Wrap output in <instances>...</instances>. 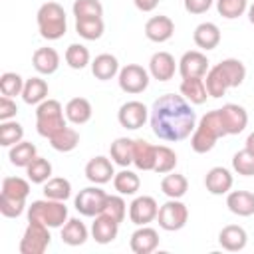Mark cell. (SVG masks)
<instances>
[{
    "instance_id": "6da1fadb",
    "label": "cell",
    "mask_w": 254,
    "mask_h": 254,
    "mask_svg": "<svg viewBox=\"0 0 254 254\" xmlns=\"http://www.w3.org/2000/svg\"><path fill=\"white\" fill-rule=\"evenodd\" d=\"M196 127V113L183 95L165 93L151 107V129L167 143L187 139Z\"/></svg>"
},
{
    "instance_id": "7a4b0ae2",
    "label": "cell",
    "mask_w": 254,
    "mask_h": 254,
    "mask_svg": "<svg viewBox=\"0 0 254 254\" xmlns=\"http://www.w3.org/2000/svg\"><path fill=\"white\" fill-rule=\"evenodd\" d=\"M224 135H226V129H224L220 111L218 109L208 111L200 117L198 125L194 127L190 137V147L194 153H208L216 145V141Z\"/></svg>"
},
{
    "instance_id": "3957f363",
    "label": "cell",
    "mask_w": 254,
    "mask_h": 254,
    "mask_svg": "<svg viewBox=\"0 0 254 254\" xmlns=\"http://www.w3.org/2000/svg\"><path fill=\"white\" fill-rule=\"evenodd\" d=\"M64 111L65 109L58 99H44L36 107V131L46 139L54 137L58 131H62L67 125L65 123L67 117H64Z\"/></svg>"
},
{
    "instance_id": "277c9868",
    "label": "cell",
    "mask_w": 254,
    "mask_h": 254,
    "mask_svg": "<svg viewBox=\"0 0 254 254\" xmlns=\"http://www.w3.org/2000/svg\"><path fill=\"white\" fill-rule=\"evenodd\" d=\"M36 20H38L40 36L46 38V40H60L67 30L65 12L58 2L42 4L38 14H36Z\"/></svg>"
},
{
    "instance_id": "5b68a950",
    "label": "cell",
    "mask_w": 254,
    "mask_h": 254,
    "mask_svg": "<svg viewBox=\"0 0 254 254\" xmlns=\"http://www.w3.org/2000/svg\"><path fill=\"white\" fill-rule=\"evenodd\" d=\"M30 220L42 222L48 228H60L67 222V206L64 204V200H54V198L34 200L28 206V222Z\"/></svg>"
},
{
    "instance_id": "8992f818",
    "label": "cell",
    "mask_w": 254,
    "mask_h": 254,
    "mask_svg": "<svg viewBox=\"0 0 254 254\" xmlns=\"http://www.w3.org/2000/svg\"><path fill=\"white\" fill-rule=\"evenodd\" d=\"M52 242L50 228L42 222L30 220L22 240H20V254H44Z\"/></svg>"
},
{
    "instance_id": "52a82bcc",
    "label": "cell",
    "mask_w": 254,
    "mask_h": 254,
    "mask_svg": "<svg viewBox=\"0 0 254 254\" xmlns=\"http://www.w3.org/2000/svg\"><path fill=\"white\" fill-rule=\"evenodd\" d=\"M157 220H159V226L163 230H167V232L181 230L189 220V208L179 198H171L163 206H159Z\"/></svg>"
},
{
    "instance_id": "ba28073f",
    "label": "cell",
    "mask_w": 254,
    "mask_h": 254,
    "mask_svg": "<svg viewBox=\"0 0 254 254\" xmlns=\"http://www.w3.org/2000/svg\"><path fill=\"white\" fill-rule=\"evenodd\" d=\"M107 192L99 187H85L79 190V194L75 196L73 204H75V210L83 216H97L103 212L105 208V202H107Z\"/></svg>"
},
{
    "instance_id": "9c48e42d",
    "label": "cell",
    "mask_w": 254,
    "mask_h": 254,
    "mask_svg": "<svg viewBox=\"0 0 254 254\" xmlns=\"http://www.w3.org/2000/svg\"><path fill=\"white\" fill-rule=\"evenodd\" d=\"M119 87L125 91V93H141L147 89L149 85V71L139 65V64H127L125 67L119 69Z\"/></svg>"
},
{
    "instance_id": "30bf717a",
    "label": "cell",
    "mask_w": 254,
    "mask_h": 254,
    "mask_svg": "<svg viewBox=\"0 0 254 254\" xmlns=\"http://www.w3.org/2000/svg\"><path fill=\"white\" fill-rule=\"evenodd\" d=\"M159 214V204L153 196H137L131 204H129V218L133 224L137 226H145L149 222H153Z\"/></svg>"
},
{
    "instance_id": "8fae6325",
    "label": "cell",
    "mask_w": 254,
    "mask_h": 254,
    "mask_svg": "<svg viewBox=\"0 0 254 254\" xmlns=\"http://www.w3.org/2000/svg\"><path fill=\"white\" fill-rule=\"evenodd\" d=\"M147 117H149V109L141 101H127L117 111V119H119L121 127L133 129V131L135 129H141L145 125Z\"/></svg>"
},
{
    "instance_id": "7c38bea8",
    "label": "cell",
    "mask_w": 254,
    "mask_h": 254,
    "mask_svg": "<svg viewBox=\"0 0 254 254\" xmlns=\"http://www.w3.org/2000/svg\"><path fill=\"white\" fill-rule=\"evenodd\" d=\"M218 111H220V117H222L226 135H238V133H242L246 129V125H248V113H246V109L242 105L226 103Z\"/></svg>"
},
{
    "instance_id": "4fadbf2b",
    "label": "cell",
    "mask_w": 254,
    "mask_h": 254,
    "mask_svg": "<svg viewBox=\"0 0 254 254\" xmlns=\"http://www.w3.org/2000/svg\"><path fill=\"white\" fill-rule=\"evenodd\" d=\"M208 71V58L202 52H185L179 60V73L183 77H204Z\"/></svg>"
},
{
    "instance_id": "5bb4252c",
    "label": "cell",
    "mask_w": 254,
    "mask_h": 254,
    "mask_svg": "<svg viewBox=\"0 0 254 254\" xmlns=\"http://www.w3.org/2000/svg\"><path fill=\"white\" fill-rule=\"evenodd\" d=\"M129 246L135 254H151L157 250L159 246V232L151 226H139L133 234H131V240H129Z\"/></svg>"
},
{
    "instance_id": "9a60e30c",
    "label": "cell",
    "mask_w": 254,
    "mask_h": 254,
    "mask_svg": "<svg viewBox=\"0 0 254 254\" xmlns=\"http://www.w3.org/2000/svg\"><path fill=\"white\" fill-rule=\"evenodd\" d=\"M177 67H179V65H177L175 58H173L169 52H157V54H153L151 60H149V73H151L155 79H159V81H169V79H173Z\"/></svg>"
},
{
    "instance_id": "2e32d148",
    "label": "cell",
    "mask_w": 254,
    "mask_h": 254,
    "mask_svg": "<svg viewBox=\"0 0 254 254\" xmlns=\"http://www.w3.org/2000/svg\"><path fill=\"white\" fill-rule=\"evenodd\" d=\"M85 177L93 185H105V183H109L115 177L113 163L107 157L97 155V157H93V159L87 161V165H85Z\"/></svg>"
},
{
    "instance_id": "e0dca14e",
    "label": "cell",
    "mask_w": 254,
    "mask_h": 254,
    "mask_svg": "<svg viewBox=\"0 0 254 254\" xmlns=\"http://www.w3.org/2000/svg\"><path fill=\"white\" fill-rule=\"evenodd\" d=\"M175 34V24L169 16H153L147 20L145 24V36L151 40V42H157V44H163L167 40H171Z\"/></svg>"
},
{
    "instance_id": "ac0fdd59",
    "label": "cell",
    "mask_w": 254,
    "mask_h": 254,
    "mask_svg": "<svg viewBox=\"0 0 254 254\" xmlns=\"http://www.w3.org/2000/svg\"><path fill=\"white\" fill-rule=\"evenodd\" d=\"M117 232H119V222L113 220L111 216H107L105 212L97 214L93 224H91V236L97 244H109L117 238Z\"/></svg>"
},
{
    "instance_id": "d6986e66",
    "label": "cell",
    "mask_w": 254,
    "mask_h": 254,
    "mask_svg": "<svg viewBox=\"0 0 254 254\" xmlns=\"http://www.w3.org/2000/svg\"><path fill=\"white\" fill-rule=\"evenodd\" d=\"M232 175L224 167H212L204 177V187L210 194H228L232 189Z\"/></svg>"
},
{
    "instance_id": "ffe728a7",
    "label": "cell",
    "mask_w": 254,
    "mask_h": 254,
    "mask_svg": "<svg viewBox=\"0 0 254 254\" xmlns=\"http://www.w3.org/2000/svg\"><path fill=\"white\" fill-rule=\"evenodd\" d=\"M246 242H248V234H246V230H244L242 226H238V224H228V226H224V228L218 232V244H220L224 250H228V252H238V250H242V248L246 246Z\"/></svg>"
},
{
    "instance_id": "44dd1931",
    "label": "cell",
    "mask_w": 254,
    "mask_h": 254,
    "mask_svg": "<svg viewBox=\"0 0 254 254\" xmlns=\"http://www.w3.org/2000/svg\"><path fill=\"white\" fill-rule=\"evenodd\" d=\"M32 65L42 75H52L60 67V54L54 48H38L32 56Z\"/></svg>"
},
{
    "instance_id": "7402d4cb",
    "label": "cell",
    "mask_w": 254,
    "mask_h": 254,
    "mask_svg": "<svg viewBox=\"0 0 254 254\" xmlns=\"http://www.w3.org/2000/svg\"><path fill=\"white\" fill-rule=\"evenodd\" d=\"M226 206L232 214L252 216L254 214V192L250 190H230L226 196Z\"/></svg>"
},
{
    "instance_id": "603a6c76",
    "label": "cell",
    "mask_w": 254,
    "mask_h": 254,
    "mask_svg": "<svg viewBox=\"0 0 254 254\" xmlns=\"http://www.w3.org/2000/svg\"><path fill=\"white\" fill-rule=\"evenodd\" d=\"M192 40H194V44L198 46V48H202V50H214L218 44H220V30H218V26L216 24H212V22H202V24H198L196 28H194V32H192Z\"/></svg>"
},
{
    "instance_id": "cb8c5ba5",
    "label": "cell",
    "mask_w": 254,
    "mask_h": 254,
    "mask_svg": "<svg viewBox=\"0 0 254 254\" xmlns=\"http://www.w3.org/2000/svg\"><path fill=\"white\" fill-rule=\"evenodd\" d=\"M181 95L189 103H192V105H202L206 101V97H208L204 79L202 77H183V81H181Z\"/></svg>"
},
{
    "instance_id": "d4e9b609",
    "label": "cell",
    "mask_w": 254,
    "mask_h": 254,
    "mask_svg": "<svg viewBox=\"0 0 254 254\" xmlns=\"http://www.w3.org/2000/svg\"><path fill=\"white\" fill-rule=\"evenodd\" d=\"M155 161H157V147L145 139H137L135 151H133V165L139 171H153Z\"/></svg>"
},
{
    "instance_id": "484cf974",
    "label": "cell",
    "mask_w": 254,
    "mask_h": 254,
    "mask_svg": "<svg viewBox=\"0 0 254 254\" xmlns=\"http://www.w3.org/2000/svg\"><path fill=\"white\" fill-rule=\"evenodd\" d=\"M91 73L101 79V81H107L111 77H115L119 73V62L115 56L111 54H99L95 56V60L91 62Z\"/></svg>"
},
{
    "instance_id": "4316f807",
    "label": "cell",
    "mask_w": 254,
    "mask_h": 254,
    "mask_svg": "<svg viewBox=\"0 0 254 254\" xmlns=\"http://www.w3.org/2000/svg\"><path fill=\"white\" fill-rule=\"evenodd\" d=\"M91 103L85 97H73L65 103V117L73 125H83L91 119Z\"/></svg>"
},
{
    "instance_id": "83f0119b",
    "label": "cell",
    "mask_w": 254,
    "mask_h": 254,
    "mask_svg": "<svg viewBox=\"0 0 254 254\" xmlns=\"http://www.w3.org/2000/svg\"><path fill=\"white\" fill-rule=\"evenodd\" d=\"M48 83L42 77H30L24 81L22 89V99L28 105H40L44 99H48Z\"/></svg>"
},
{
    "instance_id": "f1b7e54d",
    "label": "cell",
    "mask_w": 254,
    "mask_h": 254,
    "mask_svg": "<svg viewBox=\"0 0 254 254\" xmlns=\"http://www.w3.org/2000/svg\"><path fill=\"white\" fill-rule=\"evenodd\" d=\"M133 151H135V141L129 137H119L109 147V155L113 163L119 167H129L133 163Z\"/></svg>"
},
{
    "instance_id": "f546056e",
    "label": "cell",
    "mask_w": 254,
    "mask_h": 254,
    "mask_svg": "<svg viewBox=\"0 0 254 254\" xmlns=\"http://www.w3.org/2000/svg\"><path fill=\"white\" fill-rule=\"evenodd\" d=\"M87 240V226L79 218H67L62 226V242L67 246H81Z\"/></svg>"
},
{
    "instance_id": "4dcf8cb0",
    "label": "cell",
    "mask_w": 254,
    "mask_h": 254,
    "mask_svg": "<svg viewBox=\"0 0 254 254\" xmlns=\"http://www.w3.org/2000/svg\"><path fill=\"white\" fill-rule=\"evenodd\" d=\"M36 157H38V149H36V145L30 143V141H20V143L12 145V147H10V153H8L10 163H12L14 167H24V169H26Z\"/></svg>"
},
{
    "instance_id": "1f68e13d",
    "label": "cell",
    "mask_w": 254,
    "mask_h": 254,
    "mask_svg": "<svg viewBox=\"0 0 254 254\" xmlns=\"http://www.w3.org/2000/svg\"><path fill=\"white\" fill-rule=\"evenodd\" d=\"M216 65H218V69L222 71V75L226 77V81H228L230 87H238V85L244 81V77H246V67H244V64H242L240 60H236V58L222 60V62L216 64Z\"/></svg>"
},
{
    "instance_id": "d6a6232c",
    "label": "cell",
    "mask_w": 254,
    "mask_h": 254,
    "mask_svg": "<svg viewBox=\"0 0 254 254\" xmlns=\"http://www.w3.org/2000/svg\"><path fill=\"white\" fill-rule=\"evenodd\" d=\"M77 143H79V133L73 129V127H64L62 131H58L54 137H50V145L56 149V151H60V153H69V151H73L75 147H77Z\"/></svg>"
},
{
    "instance_id": "836d02e7",
    "label": "cell",
    "mask_w": 254,
    "mask_h": 254,
    "mask_svg": "<svg viewBox=\"0 0 254 254\" xmlns=\"http://www.w3.org/2000/svg\"><path fill=\"white\" fill-rule=\"evenodd\" d=\"M44 196L65 202L71 196V183L64 177H54V179L44 183Z\"/></svg>"
},
{
    "instance_id": "e575fe53",
    "label": "cell",
    "mask_w": 254,
    "mask_h": 254,
    "mask_svg": "<svg viewBox=\"0 0 254 254\" xmlns=\"http://www.w3.org/2000/svg\"><path fill=\"white\" fill-rule=\"evenodd\" d=\"M105 24L101 18H77L75 20V32L83 40H99L103 36Z\"/></svg>"
},
{
    "instance_id": "d590c367",
    "label": "cell",
    "mask_w": 254,
    "mask_h": 254,
    "mask_svg": "<svg viewBox=\"0 0 254 254\" xmlns=\"http://www.w3.org/2000/svg\"><path fill=\"white\" fill-rule=\"evenodd\" d=\"M113 187H115V190H117L119 194L131 196V194H135V192L139 190L141 181H139V177H137L133 171L123 169V171L115 173V177H113Z\"/></svg>"
},
{
    "instance_id": "8d00e7d4",
    "label": "cell",
    "mask_w": 254,
    "mask_h": 254,
    "mask_svg": "<svg viewBox=\"0 0 254 254\" xmlns=\"http://www.w3.org/2000/svg\"><path fill=\"white\" fill-rule=\"evenodd\" d=\"M161 190L169 196V198H181L187 194L189 190V181L185 175H179V173H173V175H167L163 181H161Z\"/></svg>"
},
{
    "instance_id": "74e56055",
    "label": "cell",
    "mask_w": 254,
    "mask_h": 254,
    "mask_svg": "<svg viewBox=\"0 0 254 254\" xmlns=\"http://www.w3.org/2000/svg\"><path fill=\"white\" fill-rule=\"evenodd\" d=\"M26 175L32 183L36 185H44L46 181L52 179V163L44 157H36L28 167H26Z\"/></svg>"
},
{
    "instance_id": "f35d334b",
    "label": "cell",
    "mask_w": 254,
    "mask_h": 254,
    "mask_svg": "<svg viewBox=\"0 0 254 254\" xmlns=\"http://www.w3.org/2000/svg\"><path fill=\"white\" fill-rule=\"evenodd\" d=\"M204 85H206V91L210 97H222L226 93V89L230 87L226 77L222 75V71L218 69V65H212L208 71H206V79H204Z\"/></svg>"
},
{
    "instance_id": "ab89813d",
    "label": "cell",
    "mask_w": 254,
    "mask_h": 254,
    "mask_svg": "<svg viewBox=\"0 0 254 254\" xmlns=\"http://www.w3.org/2000/svg\"><path fill=\"white\" fill-rule=\"evenodd\" d=\"M2 194L10 198H28L30 194V183L20 177H6L2 181Z\"/></svg>"
},
{
    "instance_id": "60d3db41",
    "label": "cell",
    "mask_w": 254,
    "mask_h": 254,
    "mask_svg": "<svg viewBox=\"0 0 254 254\" xmlns=\"http://www.w3.org/2000/svg\"><path fill=\"white\" fill-rule=\"evenodd\" d=\"M24 137V127L18 121H2L0 125V145L2 147H12L20 143Z\"/></svg>"
},
{
    "instance_id": "b9f144b4",
    "label": "cell",
    "mask_w": 254,
    "mask_h": 254,
    "mask_svg": "<svg viewBox=\"0 0 254 254\" xmlns=\"http://www.w3.org/2000/svg\"><path fill=\"white\" fill-rule=\"evenodd\" d=\"M177 167V153L167 145H157V161H155V173L165 175L175 171Z\"/></svg>"
},
{
    "instance_id": "7bdbcfd3",
    "label": "cell",
    "mask_w": 254,
    "mask_h": 254,
    "mask_svg": "<svg viewBox=\"0 0 254 254\" xmlns=\"http://www.w3.org/2000/svg\"><path fill=\"white\" fill-rule=\"evenodd\" d=\"M65 64L71 69H83L89 64V50L81 44H69L65 50Z\"/></svg>"
},
{
    "instance_id": "ee69618b",
    "label": "cell",
    "mask_w": 254,
    "mask_h": 254,
    "mask_svg": "<svg viewBox=\"0 0 254 254\" xmlns=\"http://www.w3.org/2000/svg\"><path fill=\"white\" fill-rule=\"evenodd\" d=\"M73 16L77 18H101L103 16V6L99 0H75L73 6Z\"/></svg>"
},
{
    "instance_id": "f6af8a7d",
    "label": "cell",
    "mask_w": 254,
    "mask_h": 254,
    "mask_svg": "<svg viewBox=\"0 0 254 254\" xmlns=\"http://www.w3.org/2000/svg\"><path fill=\"white\" fill-rule=\"evenodd\" d=\"M22 89H24L22 75H18L14 71H6V73L0 75V91H2V95L16 97V95H22Z\"/></svg>"
},
{
    "instance_id": "bcb514c9",
    "label": "cell",
    "mask_w": 254,
    "mask_h": 254,
    "mask_svg": "<svg viewBox=\"0 0 254 254\" xmlns=\"http://www.w3.org/2000/svg\"><path fill=\"white\" fill-rule=\"evenodd\" d=\"M232 169L242 177H254V153L246 147L232 157Z\"/></svg>"
},
{
    "instance_id": "7dc6e473",
    "label": "cell",
    "mask_w": 254,
    "mask_h": 254,
    "mask_svg": "<svg viewBox=\"0 0 254 254\" xmlns=\"http://www.w3.org/2000/svg\"><path fill=\"white\" fill-rule=\"evenodd\" d=\"M216 10L222 18L234 20L248 10V0H216Z\"/></svg>"
},
{
    "instance_id": "c3c4849f",
    "label": "cell",
    "mask_w": 254,
    "mask_h": 254,
    "mask_svg": "<svg viewBox=\"0 0 254 254\" xmlns=\"http://www.w3.org/2000/svg\"><path fill=\"white\" fill-rule=\"evenodd\" d=\"M103 212L121 224V222L125 220V214H127V204H125V200H123L121 196H117V194H109Z\"/></svg>"
},
{
    "instance_id": "681fc988",
    "label": "cell",
    "mask_w": 254,
    "mask_h": 254,
    "mask_svg": "<svg viewBox=\"0 0 254 254\" xmlns=\"http://www.w3.org/2000/svg\"><path fill=\"white\" fill-rule=\"evenodd\" d=\"M26 208V200L24 198H10L0 194V212L6 218H18Z\"/></svg>"
},
{
    "instance_id": "f907efd6",
    "label": "cell",
    "mask_w": 254,
    "mask_h": 254,
    "mask_svg": "<svg viewBox=\"0 0 254 254\" xmlns=\"http://www.w3.org/2000/svg\"><path fill=\"white\" fill-rule=\"evenodd\" d=\"M16 113H18L16 101H12V97L2 95L0 97V121H10L12 117H16Z\"/></svg>"
},
{
    "instance_id": "816d5d0a",
    "label": "cell",
    "mask_w": 254,
    "mask_h": 254,
    "mask_svg": "<svg viewBox=\"0 0 254 254\" xmlns=\"http://www.w3.org/2000/svg\"><path fill=\"white\" fill-rule=\"evenodd\" d=\"M214 0H185V10L189 14H204Z\"/></svg>"
},
{
    "instance_id": "f5cc1de1",
    "label": "cell",
    "mask_w": 254,
    "mask_h": 254,
    "mask_svg": "<svg viewBox=\"0 0 254 254\" xmlns=\"http://www.w3.org/2000/svg\"><path fill=\"white\" fill-rule=\"evenodd\" d=\"M133 2H135L137 10H141V12H153L159 4V0H133Z\"/></svg>"
},
{
    "instance_id": "db71d44e",
    "label": "cell",
    "mask_w": 254,
    "mask_h": 254,
    "mask_svg": "<svg viewBox=\"0 0 254 254\" xmlns=\"http://www.w3.org/2000/svg\"><path fill=\"white\" fill-rule=\"evenodd\" d=\"M244 147H246L248 151H252V153H254V131L246 137V145H244Z\"/></svg>"
},
{
    "instance_id": "11a10c76",
    "label": "cell",
    "mask_w": 254,
    "mask_h": 254,
    "mask_svg": "<svg viewBox=\"0 0 254 254\" xmlns=\"http://www.w3.org/2000/svg\"><path fill=\"white\" fill-rule=\"evenodd\" d=\"M248 20H250V24L254 26V4L248 6Z\"/></svg>"
}]
</instances>
